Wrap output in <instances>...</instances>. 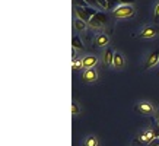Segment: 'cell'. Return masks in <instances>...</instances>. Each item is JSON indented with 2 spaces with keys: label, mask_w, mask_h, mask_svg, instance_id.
Masks as SVG:
<instances>
[{
  "label": "cell",
  "mask_w": 159,
  "mask_h": 146,
  "mask_svg": "<svg viewBox=\"0 0 159 146\" xmlns=\"http://www.w3.org/2000/svg\"><path fill=\"white\" fill-rule=\"evenodd\" d=\"M134 13V9L131 5H121L118 7L112 10V16L114 18H118V19H124V18H130Z\"/></svg>",
  "instance_id": "6da1fadb"
},
{
  "label": "cell",
  "mask_w": 159,
  "mask_h": 146,
  "mask_svg": "<svg viewBox=\"0 0 159 146\" xmlns=\"http://www.w3.org/2000/svg\"><path fill=\"white\" fill-rule=\"evenodd\" d=\"M107 21H108L107 13H104V12H98L97 15H93V16L91 18V21L88 22V25H89L91 28H101L102 25L107 24Z\"/></svg>",
  "instance_id": "7a4b0ae2"
},
{
  "label": "cell",
  "mask_w": 159,
  "mask_h": 146,
  "mask_svg": "<svg viewBox=\"0 0 159 146\" xmlns=\"http://www.w3.org/2000/svg\"><path fill=\"white\" fill-rule=\"evenodd\" d=\"M136 110L142 114V116H150V114H153V111H155V108H153V105L150 104V102H139V105L136 107Z\"/></svg>",
  "instance_id": "3957f363"
},
{
  "label": "cell",
  "mask_w": 159,
  "mask_h": 146,
  "mask_svg": "<svg viewBox=\"0 0 159 146\" xmlns=\"http://www.w3.org/2000/svg\"><path fill=\"white\" fill-rule=\"evenodd\" d=\"M82 79L85 82H95L98 79V72L93 67L85 69V72H83V75H82Z\"/></svg>",
  "instance_id": "277c9868"
},
{
  "label": "cell",
  "mask_w": 159,
  "mask_h": 146,
  "mask_svg": "<svg viewBox=\"0 0 159 146\" xmlns=\"http://www.w3.org/2000/svg\"><path fill=\"white\" fill-rule=\"evenodd\" d=\"M159 34V28H155V26H148L145 28L142 32L139 34V38H153Z\"/></svg>",
  "instance_id": "5b68a950"
},
{
  "label": "cell",
  "mask_w": 159,
  "mask_h": 146,
  "mask_svg": "<svg viewBox=\"0 0 159 146\" xmlns=\"http://www.w3.org/2000/svg\"><path fill=\"white\" fill-rule=\"evenodd\" d=\"M75 15H76V18L85 21V22H89V21H91V16L88 15V12L85 10V7H83V6L75 5Z\"/></svg>",
  "instance_id": "8992f818"
},
{
  "label": "cell",
  "mask_w": 159,
  "mask_h": 146,
  "mask_svg": "<svg viewBox=\"0 0 159 146\" xmlns=\"http://www.w3.org/2000/svg\"><path fill=\"white\" fill-rule=\"evenodd\" d=\"M153 139H155L153 129H149V130H146V131H143V133L139 135V140L142 142V143H150Z\"/></svg>",
  "instance_id": "52a82bcc"
},
{
  "label": "cell",
  "mask_w": 159,
  "mask_h": 146,
  "mask_svg": "<svg viewBox=\"0 0 159 146\" xmlns=\"http://www.w3.org/2000/svg\"><path fill=\"white\" fill-rule=\"evenodd\" d=\"M159 62V50H155L153 53H150L149 58H148V62H146L145 64V67L146 69H150V67H153V66H156Z\"/></svg>",
  "instance_id": "ba28073f"
},
{
  "label": "cell",
  "mask_w": 159,
  "mask_h": 146,
  "mask_svg": "<svg viewBox=\"0 0 159 146\" xmlns=\"http://www.w3.org/2000/svg\"><path fill=\"white\" fill-rule=\"evenodd\" d=\"M82 63H83V67L85 69L95 67V64L98 63V58L95 57V56H86V57L82 58Z\"/></svg>",
  "instance_id": "9c48e42d"
},
{
  "label": "cell",
  "mask_w": 159,
  "mask_h": 146,
  "mask_svg": "<svg viewBox=\"0 0 159 146\" xmlns=\"http://www.w3.org/2000/svg\"><path fill=\"white\" fill-rule=\"evenodd\" d=\"M112 66L116 69H121L124 67V58L120 53H114V60H112Z\"/></svg>",
  "instance_id": "30bf717a"
},
{
  "label": "cell",
  "mask_w": 159,
  "mask_h": 146,
  "mask_svg": "<svg viewBox=\"0 0 159 146\" xmlns=\"http://www.w3.org/2000/svg\"><path fill=\"white\" fill-rule=\"evenodd\" d=\"M108 43H110V38H108L107 34H99L97 38H95V44H97L98 47H105Z\"/></svg>",
  "instance_id": "8fae6325"
},
{
  "label": "cell",
  "mask_w": 159,
  "mask_h": 146,
  "mask_svg": "<svg viewBox=\"0 0 159 146\" xmlns=\"http://www.w3.org/2000/svg\"><path fill=\"white\" fill-rule=\"evenodd\" d=\"M112 60H114V50L107 48L105 54H104V62H105V66H111V64H112Z\"/></svg>",
  "instance_id": "7c38bea8"
},
{
  "label": "cell",
  "mask_w": 159,
  "mask_h": 146,
  "mask_svg": "<svg viewBox=\"0 0 159 146\" xmlns=\"http://www.w3.org/2000/svg\"><path fill=\"white\" fill-rule=\"evenodd\" d=\"M72 45H73V48H79V50H82L83 48V43H82V39L79 38L77 35H75L72 38Z\"/></svg>",
  "instance_id": "4fadbf2b"
},
{
  "label": "cell",
  "mask_w": 159,
  "mask_h": 146,
  "mask_svg": "<svg viewBox=\"0 0 159 146\" xmlns=\"http://www.w3.org/2000/svg\"><path fill=\"white\" fill-rule=\"evenodd\" d=\"M86 24H88V22H85V21H82V19H79V18H76V19H75V28H76L77 31H83V29L86 28Z\"/></svg>",
  "instance_id": "5bb4252c"
},
{
  "label": "cell",
  "mask_w": 159,
  "mask_h": 146,
  "mask_svg": "<svg viewBox=\"0 0 159 146\" xmlns=\"http://www.w3.org/2000/svg\"><path fill=\"white\" fill-rule=\"evenodd\" d=\"M72 69L73 70H79V69H83V63H82V58H73V63H72Z\"/></svg>",
  "instance_id": "9a60e30c"
},
{
  "label": "cell",
  "mask_w": 159,
  "mask_h": 146,
  "mask_svg": "<svg viewBox=\"0 0 159 146\" xmlns=\"http://www.w3.org/2000/svg\"><path fill=\"white\" fill-rule=\"evenodd\" d=\"M83 146H98V139L95 136H89L86 140H85Z\"/></svg>",
  "instance_id": "2e32d148"
},
{
  "label": "cell",
  "mask_w": 159,
  "mask_h": 146,
  "mask_svg": "<svg viewBox=\"0 0 159 146\" xmlns=\"http://www.w3.org/2000/svg\"><path fill=\"white\" fill-rule=\"evenodd\" d=\"M118 3H120V0H108V9L110 10H114L116 7H118Z\"/></svg>",
  "instance_id": "e0dca14e"
},
{
  "label": "cell",
  "mask_w": 159,
  "mask_h": 146,
  "mask_svg": "<svg viewBox=\"0 0 159 146\" xmlns=\"http://www.w3.org/2000/svg\"><path fill=\"white\" fill-rule=\"evenodd\" d=\"M79 112H80V108H79V105H77L76 102H73V104H72V114H73V116H77Z\"/></svg>",
  "instance_id": "ac0fdd59"
},
{
  "label": "cell",
  "mask_w": 159,
  "mask_h": 146,
  "mask_svg": "<svg viewBox=\"0 0 159 146\" xmlns=\"http://www.w3.org/2000/svg\"><path fill=\"white\" fill-rule=\"evenodd\" d=\"M148 146H159V137H155L150 143H148Z\"/></svg>",
  "instance_id": "d6986e66"
},
{
  "label": "cell",
  "mask_w": 159,
  "mask_h": 146,
  "mask_svg": "<svg viewBox=\"0 0 159 146\" xmlns=\"http://www.w3.org/2000/svg\"><path fill=\"white\" fill-rule=\"evenodd\" d=\"M155 21H156V22L159 21V3H158V6H156V9H155Z\"/></svg>",
  "instance_id": "ffe728a7"
},
{
  "label": "cell",
  "mask_w": 159,
  "mask_h": 146,
  "mask_svg": "<svg viewBox=\"0 0 159 146\" xmlns=\"http://www.w3.org/2000/svg\"><path fill=\"white\" fill-rule=\"evenodd\" d=\"M121 5H133L134 3V0H120Z\"/></svg>",
  "instance_id": "44dd1931"
},
{
  "label": "cell",
  "mask_w": 159,
  "mask_h": 146,
  "mask_svg": "<svg viewBox=\"0 0 159 146\" xmlns=\"http://www.w3.org/2000/svg\"><path fill=\"white\" fill-rule=\"evenodd\" d=\"M86 2H88V3H89L91 6H97V7H99V5H98L97 0H86Z\"/></svg>",
  "instance_id": "7402d4cb"
},
{
  "label": "cell",
  "mask_w": 159,
  "mask_h": 146,
  "mask_svg": "<svg viewBox=\"0 0 159 146\" xmlns=\"http://www.w3.org/2000/svg\"><path fill=\"white\" fill-rule=\"evenodd\" d=\"M153 131H155V137H159V127L153 129Z\"/></svg>",
  "instance_id": "603a6c76"
},
{
  "label": "cell",
  "mask_w": 159,
  "mask_h": 146,
  "mask_svg": "<svg viewBox=\"0 0 159 146\" xmlns=\"http://www.w3.org/2000/svg\"><path fill=\"white\" fill-rule=\"evenodd\" d=\"M133 146H137V140H134V142H133Z\"/></svg>",
  "instance_id": "cb8c5ba5"
},
{
  "label": "cell",
  "mask_w": 159,
  "mask_h": 146,
  "mask_svg": "<svg viewBox=\"0 0 159 146\" xmlns=\"http://www.w3.org/2000/svg\"><path fill=\"white\" fill-rule=\"evenodd\" d=\"M156 117H158V120H159V110H158V112H156Z\"/></svg>",
  "instance_id": "d4e9b609"
},
{
  "label": "cell",
  "mask_w": 159,
  "mask_h": 146,
  "mask_svg": "<svg viewBox=\"0 0 159 146\" xmlns=\"http://www.w3.org/2000/svg\"><path fill=\"white\" fill-rule=\"evenodd\" d=\"M158 127H159V120H158Z\"/></svg>",
  "instance_id": "484cf974"
}]
</instances>
